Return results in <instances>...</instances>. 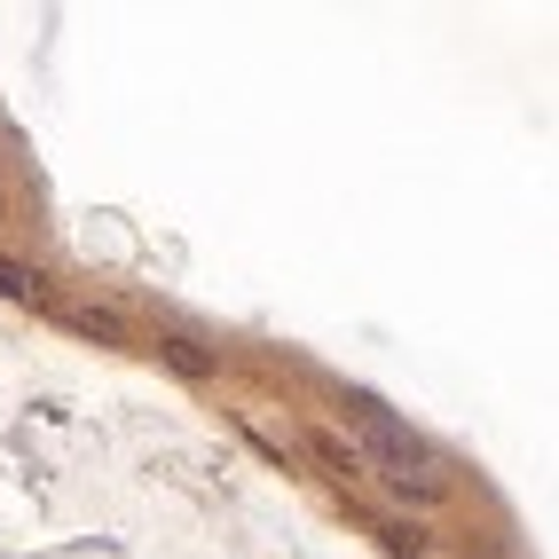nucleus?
Segmentation results:
<instances>
[{
  "instance_id": "nucleus-2",
  "label": "nucleus",
  "mask_w": 559,
  "mask_h": 559,
  "mask_svg": "<svg viewBox=\"0 0 559 559\" xmlns=\"http://www.w3.org/2000/svg\"><path fill=\"white\" fill-rule=\"evenodd\" d=\"M0 292H9V300H32V292H40V276L16 269V260H0Z\"/></svg>"
},
{
  "instance_id": "nucleus-1",
  "label": "nucleus",
  "mask_w": 559,
  "mask_h": 559,
  "mask_svg": "<svg viewBox=\"0 0 559 559\" xmlns=\"http://www.w3.org/2000/svg\"><path fill=\"white\" fill-rule=\"evenodd\" d=\"M347 433H355V450H362V465L386 480V489H402V497H418V504H433L450 480H441V457L426 450L418 433H409L394 409H379L370 394H355L347 402Z\"/></svg>"
}]
</instances>
